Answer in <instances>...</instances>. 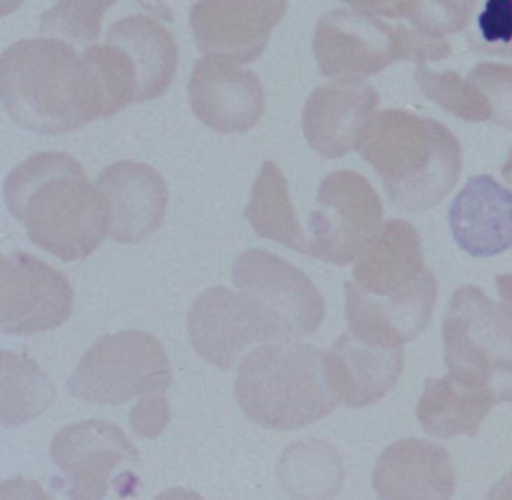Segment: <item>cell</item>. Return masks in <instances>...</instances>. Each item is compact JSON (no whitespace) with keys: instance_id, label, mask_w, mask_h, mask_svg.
<instances>
[{"instance_id":"277c9868","label":"cell","mask_w":512,"mask_h":500,"mask_svg":"<svg viewBox=\"0 0 512 500\" xmlns=\"http://www.w3.org/2000/svg\"><path fill=\"white\" fill-rule=\"evenodd\" d=\"M235 395L242 412L269 430L307 427L334 412L325 353L310 344L269 341L239 362Z\"/></svg>"},{"instance_id":"ac0fdd59","label":"cell","mask_w":512,"mask_h":500,"mask_svg":"<svg viewBox=\"0 0 512 500\" xmlns=\"http://www.w3.org/2000/svg\"><path fill=\"white\" fill-rule=\"evenodd\" d=\"M428 274L415 227L389 220L359 254L350 283L373 298H394L418 286Z\"/></svg>"},{"instance_id":"603a6c76","label":"cell","mask_w":512,"mask_h":500,"mask_svg":"<svg viewBox=\"0 0 512 500\" xmlns=\"http://www.w3.org/2000/svg\"><path fill=\"white\" fill-rule=\"evenodd\" d=\"M113 38L130 50L137 74V103L161 97L176 71V47L169 35L142 19L113 29Z\"/></svg>"},{"instance_id":"5b68a950","label":"cell","mask_w":512,"mask_h":500,"mask_svg":"<svg viewBox=\"0 0 512 500\" xmlns=\"http://www.w3.org/2000/svg\"><path fill=\"white\" fill-rule=\"evenodd\" d=\"M172 382L169 356L145 331H122L98 340L74 368L68 388L85 403L119 406L164 394Z\"/></svg>"},{"instance_id":"e0dca14e","label":"cell","mask_w":512,"mask_h":500,"mask_svg":"<svg viewBox=\"0 0 512 500\" xmlns=\"http://www.w3.org/2000/svg\"><path fill=\"white\" fill-rule=\"evenodd\" d=\"M437 299V281L428 274L418 286L394 298H373L346 286L349 331L368 343L403 346L418 337L430 322Z\"/></svg>"},{"instance_id":"f546056e","label":"cell","mask_w":512,"mask_h":500,"mask_svg":"<svg viewBox=\"0 0 512 500\" xmlns=\"http://www.w3.org/2000/svg\"><path fill=\"white\" fill-rule=\"evenodd\" d=\"M497 290L505 301V307L512 313V272L511 274L500 275L496 280Z\"/></svg>"},{"instance_id":"8992f818","label":"cell","mask_w":512,"mask_h":500,"mask_svg":"<svg viewBox=\"0 0 512 500\" xmlns=\"http://www.w3.org/2000/svg\"><path fill=\"white\" fill-rule=\"evenodd\" d=\"M449 374L473 386L497 391V377L512 376V313L478 287H460L443 323Z\"/></svg>"},{"instance_id":"3957f363","label":"cell","mask_w":512,"mask_h":500,"mask_svg":"<svg viewBox=\"0 0 512 500\" xmlns=\"http://www.w3.org/2000/svg\"><path fill=\"white\" fill-rule=\"evenodd\" d=\"M356 151L374 167L391 202L406 211L439 205L463 167L460 143L445 125L401 110L376 113Z\"/></svg>"},{"instance_id":"1f68e13d","label":"cell","mask_w":512,"mask_h":500,"mask_svg":"<svg viewBox=\"0 0 512 500\" xmlns=\"http://www.w3.org/2000/svg\"><path fill=\"white\" fill-rule=\"evenodd\" d=\"M503 179H505L508 184L512 185V149L509 152L508 160H506L505 166H503Z\"/></svg>"},{"instance_id":"9c48e42d","label":"cell","mask_w":512,"mask_h":500,"mask_svg":"<svg viewBox=\"0 0 512 500\" xmlns=\"http://www.w3.org/2000/svg\"><path fill=\"white\" fill-rule=\"evenodd\" d=\"M188 331L194 349L220 370H230L269 341H293L256 299L226 287L206 290L196 299L188 314Z\"/></svg>"},{"instance_id":"83f0119b","label":"cell","mask_w":512,"mask_h":500,"mask_svg":"<svg viewBox=\"0 0 512 500\" xmlns=\"http://www.w3.org/2000/svg\"><path fill=\"white\" fill-rule=\"evenodd\" d=\"M479 34L488 46H512V0H487L478 17Z\"/></svg>"},{"instance_id":"7c38bea8","label":"cell","mask_w":512,"mask_h":500,"mask_svg":"<svg viewBox=\"0 0 512 500\" xmlns=\"http://www.w3.org/2000/svg\"><path fill=\"white\" fill-rule=\"evenodd\" d=\"M188 97L197 119L218 133H247L265 112L259 79L227 59H202L194 68Z\"/></svg>"},{"instance_id":"d4e9b609","label":"cell","mask_w":512,"mask_h":500,"mask_svg":"<svg viewBox=\"0 0 512 500\" xmlns=\"http://www.w3.org/2000/svg\"><path fill=\"white\" fill-rule=\"evenodd\" d=\"M419 88L425 97L451 115L467 122H484L491 118L490 106L478 86L464 82L457 74H434L419 70Z\"/></svg>"},{"instance_id":"7a4b0ae2","label":"cell","mask_w":512,"mask_h":500,"mask_svg":"<svg viewBox=\"0 0 512 500\" xmlns=\"http://www.w3.org/2000/svg\"><path fill=\"white\" fill-rule=\"evenodd\" d=\"M0 97L10 118L35 133H70L112 116L91 58L79 61L46 41L19 44L4 56Z\"/></svg>"},{"instance_id":"4316f807","label":"cell","mask_w":512,"mask_h":500,"mask_svg":"<svg viewBox=\"0 0 512 500\" xmlns=\"http://www.w3.org/2000/svg\"><path fill=\"white\" fill-rule=\"evenodd\" d=\"M113 0H65L58 10L47 17L46 26L65 32L71 37L95 38L98 22Z\"/></svg>"},{"instance_id":"ffe728a7","label":"cell","mask_w":512,"mask_h":500,"mask_svg":"<svg viewBox=\"0 0 512 500\" xmlns=\"http://www.w3.org/2000/svg\"><path fill=\"white\" fill-rule=\"evenodd\" d=\"M373 484L383 499H448L455 490L454 466L439 445L404 439L383 452Z\"/></svg>"},{"instance_id":"7402d4cb","label":"cell","mask_w":512,"mask_h":500,"mask_svg":"<svg viewBox=\"0 0 512 500\" xmlns=\"http://www.w3.org/2000/svg\"><path fill=\"white\" fill-rule=\"evenodd\" d=\"M245 217L262 238L308 254V236H305L296 217L286 178L274 161L263 164L245 209Z\"/></svg>"},{"instance_id":"8fae6325","label":"cell","mask_w":512,"mask_h":500,"mask_svg":"<svg viewBox=\"0 0 512 500\" xmlns=\"http://www.w3.org/2000/svg\"><path fill=\"white\" fill-rule=\"evenodd\" d=\"M233 283L262 304L290 340L314 334L325 317V302L313 281L296 266L262 250L242 253L233 266Z\"/></svg>"},{"instance_id":"5bb4252c","label":"cell","mask_w":512,"mask_h":500,"mask_svg":"<svg viewBox=\"0 0 512 500\" xmlns=\"http://www.w3.org/2000/svg\"><path fill=\"white\" fill-rule=\"evenodd\" d=\"M379 106L376 89L343 80L314 89L302 113V128L311 148L325 158H340L358 149Z\"/></svg>"},{"instance_id":"cb8c5ba5","label":"cell","mask_w":512,"mask_h":500,"mask_svg":"<svg viewBox=\"0 0 512 500\" xmlns=\"http://www.w3.org/2000/svg\"><path fill=\"white\" fill-rule=\"evenodd\" d=\"M2 421L22 424L55 400V386L32 359L2 352Z\"/></svg>"},{"instance_id":"484cf974","label":"cell","mask_w":512,"mask_h":500,"mask_svg":"<svg viewBox=\"0 0 512 500\" xmlns=\"http://www.w3.org/2000/svg\"><path fill=\"white\" fill-rule=\"evenodd\" d=\"M470 80L487 98L491 121L512 130V68L481 65Z\"/></svg>"},{"instance_id":"f1b7e54d","label":"cell","mask_w":512,"mask_h":500,"mask_svg":"<svg viewBox=\"0 0 512 500\" xmlns=\"http://www.w3.org/2000/svg\"><path fill=\"white\" fill-rule=\"evenodd\" d=\"M169 407L164 394L145 397L131 410V427L140 436H155L169 421Z\"/></svg>"},{"instance_id":"9a60e30c","label":"cell","mask_w":512,"mask_h":500,"mask_svg":"<svg viewBox=\"0 0 512 500\" xmlns=\"http://www.w3.org/2000/svg\"><path fill=\"white\" fill-rule=\"evenodd\" d=\"M283 13L284 0H206L194 8L193 28L202 50L251 62Z\"/></svg>"},{"instance_id":"4fadbf2b","label":"cell","mask_w":512,"mask_h":500,"mask_svg":"<svg viewBox=\"0 0 512 500\" xmlns=\"http://www.w3.org/2000/svg\"><path fill=\"white\" fill-rule=\"evenodd\" d=\"M97 188L109 209V236L113 241L139 244L163 224L169 193L160 173L148 164H113L98 176Z\"/></svg>"},{"instance_id":"4dcf8cb0","label":"cell","mask_w":512,"mask_h":500,"mask_svg":"<svg viewBox=\"0 0 512 500\" xmlns=\"http://www.w3.org/2000/svg\"><path fill=\"white\" fill-rule=\"evenodd\" d=\"M494 499H512V473L502 479L496 487L493 488L490 494Z\"/></svg>"},{"instance_id":"52a82bcc","label":"cell","mask_w":512,"mask_h":500,"mask_svg":"<svg viewBox=\"0 0 512 500\" xmlns=\"http://www.w3.org/2000/svg\"><path fill=\"white\" fill-rule=\"evenodd\" d=\"M52 458L68 476L74 499H103L110 490L130 494L139 452L121 428L103 419L68 425L56 434Z\"/></svg>"},{"instance_id":"30bf717a","label":"cell","mask_w":512,"mask_h":500,"mask_svg":"<svg viewBox=\"0 0 512 500\" xmlns=\"http://www.w3.org/2000/svg\"><path fill=\"white\" fill-rule=\"evenodd\" d=\"M70 281L37 257L13 253L0 262V326L13 335L52 331L71 316Z\"/></svg>"},{"instance_id":"6da1fadb","label":"cell","mask_w":512,"mask_h":500,"mask_svg":"<svg viewBox=\"0 0 512 500\" xmlns=\"http://www.w3.org/2000/svg\"><path fill=\"white\" fill-rule=\"evenodd\" d=\"M5 202L32 244L65 262L91 256L109 233V209L79 161L43 152L23 161L5 182Z\"/></svg>"},{"instance_id":"ba28073f","label":"cell","mask_w":512,"mask_h":500,"mask_svg":"<svg viewBox=\"0 0 512 500\" xmlns=\"http://www.w3.org/2000/svg\"><path fill=\"white\" fill-rule=\"evenodd\" d=\"M383 208L370 182L341 170L326 176L311 212L308 254L332 265L358 259L380 229Z\"/></svg>"},{"instance_id":"44dd1931","label":"cell","mask_w":512,"mask_h":500,"mask_svg":"<svg viewBox=\"0 0 512 500\" xmlns=\"http://www.w3.org/2000/svg\"><path fill=\"white\" fill-rule=\"evenodd\" d=\"M497 401L496 389L467 385L448 374L427 380L418 404V419L428 434L439 439L475 436Z\"/></svg>"},{"instance_id":"2e32d148","label":"cell","mask_w":512,"mask_h":500,"mask_svg":"<svg viewBox=\"0 0 512 500\" xmlns=\"http://www.w3.org/2000/svg\"><path fill=\"white\" fill-rule=\"evenodd\" d=\"M403 367L401 346L368 343L350 331L325 353L329 391L338 403L355 409L385 397L400 379Z\"/></svg>"},{"instance_id":"d6986e66","label":"cell","mask_w":512,"mask_h":500,"mask_svg":"<svg viewBox=\"0 0 512 500\" xmlns=\"http://www.w3.org/2000/svg\"><path fill=\"white\" fill-rule=\"evenodd\" d=\"M449 226L461 250L491 257L512 248V191L493 176L470 178L449 208Z\"/></svg>"}]
</instances>
